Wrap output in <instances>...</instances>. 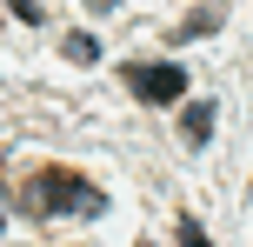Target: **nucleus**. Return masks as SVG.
Instances as JSON below:
<instances>
[{
    "instance_id": "nucleus-3",
    "label": "nucleus",
    "mask_w": 253,
    "mask_h": 247,
    "mask_svg": "<svg viewBox=\"0 0 253 247\" xmlns=\"http://www.w3.org/2000/svg\"><path fill=\"white\" fill-rule=\"evenodd\" d=\"M180 141H187V147H207V141H213V100H193V107H187Z\"/></svg>"
},
{
    "instance_id": "nucleus-1",
    "label": "nucleus",
    "mask_w": 253,
    "mask_h": 247,
    "mask_svg": "<svg viewBox=\"0 0 253 247\" xmlns=\"http://www.w3.org/2000/svg\"><path fill=\"white\" fill-rule=\"evenodd\" d=\"M27 207L34 214H100L107 207V194L87 181V174H67V167H40L34 181H27Z\"/></svg>"
},
{
    "instance_id": "nucleus-6",
    "label": "nucleus",
    "mask_w": 253,
    "mask_h": 247,
    "mask_svg": "<svg viewBox=\"0 0 253 247\" xmlns=\"http://www.w3.org/2000/svg\"><path fill=\"white\" fill-rule=\"evenodd\" d=\"M180 247H213V241L200 234V221H180Z\"/></svg>"
},
{
    "instance_id": "nucleus-7",
    "label": "nucleus",
    "mask_w": 253,
    "mask_h": 247,
    "mask_svg": "<svg viewBox=\"0 0 253 247\" xmlns=\"http://www.w3.org/2000/svg\"><path fill=\"white\" fill-rule=\"evenodd\" d=\"M0 227H7V187H0Z\"/></svg>"
},
{
    "instance_id": "nucleus-4",
    "label": "nucleus",
    "mask_w": 253,
    "mask_h": 247,
    "mask_svg": "<svg viewBox=\"0 0 253 247\" xmlns=\"http://www.w3.org/2000/svg\"><path fill=\"white\" fill-rule=\"evenodd\" d=\"M173 34H180V40H207V34H220V7H193Z\"/></svg>"
},
{
    "instance_id": "nucleus-5",
    "label": "nucleus",
    "mask_w": 253,
    "mask_h": 247,
    "mask_svg": "<svg viewBox=\"0 0 253 247\" xmlns=\"http://www.w3.org/2000/svg\"><path fill=\"white\" fill-rule=\"evenodd\" d=\"M60 53L87 67V60H100V40H93V34H67V40H60Z\"/></svg>"
},
{
    "instance_id": "nucleus-8",
    "label": "nucleus",
    "mask_w": 253,
    "mask_h": 247,
    "mask_svg": "<svg viewBox=\"0 0 253 247\" xmlns=\"http://www.w3.org/2000/svg\"><path fill=\"white\" fill-rule=\"evenodd\" d=\"M87 7H100V13H107V7H114V0H87Z\"/></svg>"
},
{
    "instance_id": "nucleus-2",
    "label": "nucleus",
    "mask_w": 253,
    "mask_h": 247,
    "mask_svg": "<svg viewBox=\"0 0 253 247\" xmlns=\"http://www.w3.org/2000/svg\"><path fill=\"white\" fill-rule=\"evenodd\" d=\"M120 80L133 87V100H147V107L187 100V67H173V60H126Z\"/></svg>"
}]
</instances>
